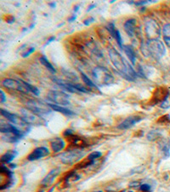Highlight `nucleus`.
Wrapping results in <instances>:
<instances>
[{"label": "nucleus", "mask_w": 170, "mask_h": 192, "mask_svg": "<svg viewBox=\"0 0 170 192\" xmlns=\"http://www.w3.org/2000/svg\"><path fill=\"white\" fill-rule=\"evenodd\" d=\"M72 135H73V131H72V130L67 129L64 132V136L66 137H71V136H72Z\"/></svg>", "instance_id": "nucleus-31"}, {"label": "nucleus", "mask_w": 170, "mask_h": 192, "mask_svg": "<svg viewBox=\"0 0 170 192\" xmlns=\"http://www.w3.org/2000/svg\"><path fill=\"white\" fill-rule=\"evenodd\" d=\"M96 192H103V191H96Z\"/></svg>", "instance_id": "nucleus-41"}, {"label": "nucleus", "mask_w": 170, "mask_h": 192, "mask_svg": "<svg viewBox=\"0 0 170 192\" xmlns=\"http://www.w3.org/2000/svg\"><path fill=\"white\" fill-rule=\"evenodd\" d=\"M60 173H61V168L60 167L52 169L50 172L44 177V179L41 182V184L43 186H49L50 184H51L54 182L55 178L58 176Z\"/></svg>", "instance_id": "nucleus-15"}, {"label": "nucleus", "mask_w": 170, "mask_h": 192, "mask_svg": "<svg viewBox=\"0 0 170 192\" xmlns=\"http://www.w3.org/2000/svg\"><path fill=\"white\" fill-rule=\"evenodd\" d=\"M92 75L97 86H106L114 82V77L104 67H94L92 71Z\"/></svg>", "instance_id": "nucleus-3"}, {"label": "nucleus", "mask_w": 170, "mask_h": 192, "mask_svg": "<svg viewBox=\"0 0 170 192\" xmlns=\"http://www.w3.org/2000/svg\"><path fill=\"white\" fill-rule=\"evenodd\" d=\"M123 50L125 52V54L128 56V57L129 58V60L131 61V63L133 64H135L136 63V53L134 48L132 47L131 45L129 44H124Z\"/></svg>", "instance_id": "nucleus-19"}, {"label": "nucleus", "mask_w": 170, "mask_h": 192, "mask_svg": "<svg viewBox=\"0 0 170 192\" xmlns=\"http://www.w3.org/2000/svg\"><path fill=\"white\" fill-rule=\"evenodd\" d=\"M94 7H95V4H92V5H90L89 7V9L87 10V11H89V10H91L92 9H94Z\"/></svg>", "instance_id": "nucleus-38"}, {"label": "nucleus", "mask_w": 170, "mask_h": 192, "mask_svg": "<svg viewBox=\"0 0 170 192\" xmlns=\"http://www.w3.org/2000/svg\"><path fill=\"white\" fill-rule=\"evenodd\" d=\"M106 29L108 30V32L110 33V34H111L114 39H116V43L118 44V46L123 50L124 44H123L122 36H121V33H120L119 30L116 28L115 24L113 23V22H110V23H108L107 24V26H106Z\"/></svg>", "instance_id": "nucleus-14"}, {"label": "nucleus", "mask_w": 170, "mask_h": 192, "mask_svg": "<svg viewBox=\"0 0 170 192\" xmlns=\"http://www.w3.org/2000/svg\"><path fill=\"white\" fill-rule=\"evenodd\" d=\"M0 132L3 134L4 133H13L18 136L20 138L25 136V133L21 130H20L16 125L10 124V123H2L0 125Z\"/></svg>", "instance_id": "nucleus-12"}, {"label": "nucleus", "mask_w": 170, "mask_h": 192, "mask_svg": "<svg viewBox=\"0 0 170 192\" xmlns=\"http://www.w3.org/2000/svg\"><path fill=\"white\" fill-rule=\"evenodd\" d=\"M85 154L86 152L83 149L74 148L61 154L59 157L62 163L66 165H73L82 160V158L84 157Z\"/></svg>", "instance_id": "nucleus-4"}, {"label": "nucleus", "mask_w": 170, "mask_h": 192, "mask_svg": "<svg viewBox=\"0 0 170 192\" xmlns=\"http://www.w3.org/2000/svg\"><path fill=\"white\" fill-rule=\"evenodd\" d=\"M49 5H50V6H51L52 8H54V7H55V3H54V2H53V3H50V4H49Z\"/></svg>", "instance_id": "nucleus-39"}, {"label": "nucleus", "mask_w": 170, "mask_h": 192, "mask_svg": "<svg viewBox=\"0 0 170 192\" xmlns=\"http://www.w3.org/2000/svg\"><path fill=\"white\" fill-rule=\"evenodd\" d=\"M50 146L54 153L61 152L66 147V142L61 137H54L50 142Z\"/></svg>", "instance_id": "nucleus-16"}, {"label": "nucleus", "mask_w": 170, "mask_h": 192, "mask_svg": "<svg viewBox=\"0 0 170 192\" xmlns=\"http://www.w3.org/2000/svg\"><path fill=\"white\" fill-rule=\"evenodd\" d=\"M124 30L127 33V34L130 38H135L138 36V33L139 32V27L138 26L137 20L135 19H129L126 21L124 23Z\"/></svg>", "instance_id": "nucleus-10"}, {"label": "nucleus", "mask_w": 170, "mask_h": 192, "mask_svg": "<svg viewBox=\"0 0 170 192\" xmlns=\"http://www.w3.org/2000/svg\"><path fill=\"white\" fill-rule=\"evenodd\" d=\"M159 136H161V133L158 131H151L149 133L147 134V139L150 141H154Z\"/></svg>", "instance_id": "nucleus-26"}, {"label": "nucleus", "mask_w": 170, "mask_h": 192, "mask_svg": "<svg viewBox=\"0 0 170 192\" xmlns=\"http://www.w3.org/2000/svg\"><path fill=\"white\" fill-rule=\"evenodd\" d=\"M109 57L113 66L116 67L122 77L128 81H135L137 79V73L116 49L111 48L109 50Z\"/></svg>", "instance_id": "nucleus-1"}, {"label": "nucleus", "mask_w": 170, "mask_h": 192, "mask_svg": "<svg viewBox=\"0 0 170 192\" xmlns=\"http://www.w3.org/2000/svg\"><path fill=\"white\" fill-rule=\"evenodd\" d=\"M160 107L162 108V109H168L170 107V101H169V92H168V94L167 95L166 98H164V100L162 101L161 103H160Z\"/></svg>", "instance_id": "nucleus-27"}, {"label": "nucleus", "mask_w": 170, "mask_h": 192, "mask_svg": "<svg viewBox=\"0 0 170 192\" xmlns=\"http://www.w3.org/2000/svg\"><path fill=\"white\" fill-rule=\"evenodd\" d=\"M76 18H77V16H76V15H73V16H72L71 18L68 19V21H69V22H72L74 20H76Z\"/></svg>", "instance_id": "nucleus-37"}, {"label": "nucleus", "mask_w": 170, "mask_h": 192, "mask_svg": "<svg viewBox=\"0 0 170 192\" xmlns=\"http://www.w3.org/2000/svg\"><path fill=\"white\" fill-rule=\"evenodd\" d=\"M81 77H82V79H83V81L89 87V88H92V89H95V90H99L98 89V87L97 86L95 85V83L93 82L87 76V75L83 74V72H81Z\"/></svg>", "instance_id": "nucleus-23"}, {"label": "nucleus", "mask_w": 170, "mask_h": 192, "mask_svg": "<svg viewBox=\"0 0 170 192\" xmlns=\"http://www.w3.org/2000/svg\"><path fill=\"white\" fill-rule=\"evenodd\" d=\"M147 3H148V1H139V2H135V4L137 6H139V5H144Z\"/></svg>", "instance_id": "nucleus-34"}, {"label": "nucleus", "mask_w": 170, "mask_h": 192, "mask_svg": "<svg viewBox=\"0 0 170 192\" xmlns=\"http://www.w3.org/2000/svg\"><path fill=\"white\" fill-rule=\"evenodd\" d=\"M162 151L163 154V156L165 159L168 158L170 156V149H169V144L168 143H164L162 145Z\"/></svg>", "instance_id": "nucleus-25"}, {"label": "nucleus", "mask_w": 170, "mask_h": 192, "mask_svg": "<svg viewBox=\"0 0 170 192\" xmlns=\"http://www.w3.org/2000/svg\"><path fill=\"white\" fill-rule=\"evenodd\" d=\"M7 22H8V23H13V22H15V17L9 16V19L7 20Z\"/></svg>", "instance_id": "nucleus-36"}, {"label": "nucleus", "mask_w": 170, "mask_h": 192, "mask_svg": "<svg viewBox=\"0 0 170 192\" xmlns=\"http://www.w3.org/2000/svg\"><path fill=\"white\" fill-rule=\"evenodd\" d=\"M128 192H134V191H128Z\"/></svg>", "instance_id": "nucleus-42"}, {"label": "nucleus", "mask_w": 170, "mask_h": 192, "mask_svg": "<svg viewBox=\"0 0 170 192\" xmlns=\"http://www.w3.org/2000/svg\"><path fill=\"white\" fill-rule=\"evenodd\" d=\"M101 156H102V153L101 152H100V151H94L92 153L89 154V156L87 157V160L89 161H94Z\"/></svg>", "instance_id": "nucleus-24"}, {"label": "nucleus", "mask_w": 170, "mask_h": 192, "mask_svg": "<svg viewBox=\"0 0 170 192\" xmlns=\"http://www.w3.org/2000/svg\"><path fill=\"white\" fill-rule=\"evenodd\" d=\"M143 117H140V116H138V115H135V116H129L128 117L126 120H124V121L122 122L121 124H119V125L117 126V128L120 130H128L130 129L131 127H133L134 125L137 124L138 122H139L140 121H142Z\"/></svg>", "instance_id": "nucleus-13"}, {"label": "nucleus", "mask_w": 170, "mask_h": 192, "mask_svg": "<svg viewBox=\"0 0 170 192\" xmlns=\"http://www.w3.org/2000/svg\"><path fill=\"white\" fill-rule=\"evenodd\" d=\"M1 112V114L5 117L7 120H9V121L11 122V124L15 125L16 127H18L20 130H21L23 132L25 135L29 132L30 130V127H29V124H27V122L25 121L22 117H20L18 115H16L15 114H12V113H9L7 110L1 109L0 110Z\"/></svg>", "instance_id": "nucleus-7"}, {"label": "nucleus", "mask_w": 170, "mask_h": 192, "mask_svg": "<svg viewBox=\"0 0 170 192\" xmlns=\"http://www.w3.org/2000/svg\"><path fill=\"white\" fill-rule=\"evenodd\" d=\"M139 190L143 192H148L151 190V186L147 184H142L139 185Z\"/></svg>", "instance_id": "nucleus-30"}, {"label": "nucleus", "mask_w": 170, "mask_h": 192, "mask_svg": "<svg viewBox=\"0 0 170 192\" xmlns=\"http://www.w3.org/2000/svg\"><path fill=\"white\" fill-rule=\"evenodd\" d=\"M26 109L31 110L35 114L39 115H43V114H48L52 111V109L50 108V104L45 103V102L39 101L38 99H29L25 102Z\"/></svg>", "instance_id": "nucleus-5"}, {"label": "nucleus", "mask_w": 170, "mask_h": 192, "mask_svg": "<svg viewBox=\"0 0 170 192\" xmlns=\"http://www.w3.org/2000/svg\"><path fill=\"white\" fill-rule=\"evenodd\" d=\"M20 112H21L23 120L29 125H40L45 123V121L40 115L31 112V110L27 109H21Z\"/></svg>", "instance_id": "nucleus-9"}, {"label": "nucleus", "mask_w": 170, "mask_h": 192, "mask_svg": "<svg viewBox=\"0 0 170 192\" xmlns=\"http://www.w3.org/2000/svg\"><path fill=\"white\" fill-rule=\"evenodd\" d=\"M141 50L145 55L155 60L161 59L166 54L165 45L159 39L147 40L146 43L142 44Z\"/></svg>", "instance_id": "nucleus-2"}, {"label": "nucleus", "mask_w": 170, "mask_h": 192, "mask_svg": "<svg viewBox=\"0 0 170 192\" xmlns=\"http://www.w3.org/2000/svg\"><path fill=\"white\" fill-rule=\"evenodd\" d=\"M94 21V19L93 17H89V19H86L83 21V24H84L85 26H89V24H91Z\"/></svg>", "instance_id": "nucleus-32"}, {"label": "nucleus", "mask_w": 170, "mask_h": 192, "mask_svg": "<svg viewBox=\"0 0 170 192\" xmlns=\"http://www.w3.org/2000/svg\"><path fill=\"white\" fill-rule=\"evenodd\" d=\"M47 98L50 102H54V104L62 106V107L68 105L70 103L68 94H66V92L61 91V90H50L47 95Z\"/></svg>", "instance_id": "nucleus-8"}, {"label": "nucleus", "mask_w": 170, "mask_h": 192, "mask_svg": "<svg viewBox=\"0 0 170 192\" xmlns=\"http://www.w3.org/2000/svg\"><path fill=\"white\" fill-rule=\"evenodd\" d=\"M39 61H40V63L41 64H42L44 67H46L48 70L50 72L51 74H55L56 73V70H55V68L54 67V66L50 63V61L46 58V56H41L40 58H39Z\"/></svg>", "instance_id": "nucleus-21"}, {"label": "nucleus", "mask_w": 170, "mask_h": 192, "mask_svg": "<svg viewBox=\"0 0 170 192\" xmlns=\"http://www.w3.org/2000/svg\"><path fill=\"white\" fill-rule=\"evenodd\" d=\"M169 144H170V140H169Z\"/></svg>", "instance_id": "nucleus-43"}, {"label": "nucleus", "mask_w": 170, "mask_h": 192, "mask_svg": "<svg viewBox=\"0 0 170 192\" xmlns=\"http://www.w3.org/2000/svg\"><path fill=\"white\" fill-rule=\"evenodd\" d=\"M145 33L148 40L159 39L161 36V28L159 24L152 18L147 17L145 19Z\"/></svg>", "instance_id": "nucleus-6"}, {"label": "nucleus", "mask_w": 170, "mask_h": 192, "mask_svg": "<svg viewBox=\"0 0 170 192\" xmlns=\"http://www.w3.org/2000/svg\"><path fill=\"white\" fill-rule=\"evenodd\" d=\"M50 106V108L52 109V110H54V111H56V112H59V113H61L63 114L64 115H66V116H73L75 115V113L72 112V110L68 109H66V108H64V107H62V106H59V105H56V104H54V103H49Z\"/></svg>", "instance_id": "nucleus-17"}, {"label": "nucleus", "mask_w": 170, "mask_h": 192, "mask_svg": "<svg viewBox=\"0 0 170 192\" xmlns=\"http://www.w3.org/2000/svg\"><path fill=\"white\" fill-rule=\"evenodd\" d=\"M78 10H79V5H77V6L74 7V12H75V13H76Z\"/></svg>", "instance_id": "nucleus-40"}, {"label": "nucleus", "mask_w": 170, "mask_h": 192, "mask_svg": "<svg viewBox=\"0 0 170 192\" xmlns=\"http://www.w3.org/2000/svg\"><path fill=\"white\" fill-rule=\"evenodd\" d=\"M162 36L163 40L168 45V47L170 48V23L166 24L162 28Z\"/></svg>", "instance_id": "nucleus-20"}, {"label": "nucleus", "mask_w": 170, "mask_h": 192, "mask_svg": "<svg viewBox=\"0 0 170 192\" xmlns=\"http://www.w3.org/2000/svg\"><path fill=\"white\" fill-rule=\"evenodd\" d=\"M35 51V48L34 47H31V48H28L27 50L24 51L21 53V56L22 57H27V56H29L31 55V53H33Z\"/></svg>", "instance_id": "nucleus-29"}, {"label": "nucleus", "mask_w": 170, "mask_h": 192, "mask_svg": "<svg viewBox=\"0 0 170 192\" xmlns=\"http://www.w3.org/2000/svg\"><path fill=\"white\" fill-rule=\"evenodd\" d=\"M50 151L46 147H38L28 155L27 160L30 161H37L39 159H42L43 157L50 156Z\"/></svg>", "instance_id": "nucleus-11"}, {"label": "nucleus", "mask_w": 170, "mask_h": 192, "mask_svg": "<svg viewBox=\"0 0 170 192\" xmlns=\"http://www.w3.org/2000/svg\"><path fill=\"white\" fill-rule=\"evenodd\" d=\"M2 139L5 142L15 144V143L19 142L21 138L13 133H4L3 134V136H2Z\"/></svg>", "instance_id": "nucleus-22"}, {"label": "nucleus", "mask_w": 170, "mask_h": 192, "mask_svg": "<svg viewBox=\"0 0 170 192\" xmlns=\"http://www.w3.org/2000/svg\"><path fill=\"white\" fill-rule=\"evenodd\" d=\"M27 88H28V90H29V92H31V93H33L34 95L36 96H39L40 94V91L37 88L36 86H32L31 84H29V83L27 82Z\"/></svg>", "instance_id": "nucleus-28"}, {"label": "nucleus", "mask_w": 170, "mask_h": 192, "mask_svg": "<svg viewBox=\"0 0 170 192\" xmlns=\"http://www.w3.org/2000/svg\"><path fill=\"white\" fill-rule=\"evenodd\" d=\"M0 94H1V96H0V98H1V101H0V102H1V103H4V102L6 101V97H5V94H4V92L2 90H0Z\"/></svg>", "instance_id": "nucleus-33"}, {"label": "nucleus", "mask_w": 170, "mask_h": 192, "mask_svg": "<svg viewBox=\"0 0 170 192\" xmlns=\"http://www.w3.org/2000/svg\"><path fill=\"white\" fill-rule=\"evenodd\" d=\"M17 151L16 150H8L7 152H5V153L1 156V163H10L16 156H17Z\"/></svg>", "instance_id": "nucleus-18"}, {"label": "nucleus", "mask_w": 170, "mask_h": 192, "mask_svg": "<svg viewBox=\"0 0 170 192\" xmlns=\"http://www.w3.org/2000/svg\"><path fill=\"white\" fill-rule=\"evenodd\" d=\"M54 39H55V38H54V37H50V39L47 40V42L45 43V44H44V46H47L48 44H50L52 41H54Z\"/></svg>", "instance_id": "nucleus-35"}]
</instances>
